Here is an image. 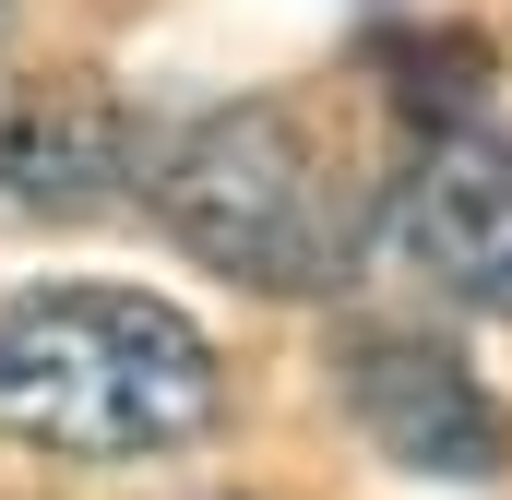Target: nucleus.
I'll use <instances>...</instances> for the list:
<instances>
[{"label": "nucleus", "instance_id": "obj_1", "mask_svg": "<svg viewBox=\"0 0 512 500\" xmlns=\"http://www.w3.org/2000/svg\"><path fill=\"white\" fill-rule=\"evenodd\" d=\"M227 417V358L179 298L24 286L0 298V429L60 465H155Z\"/></svg>", "mask_w": 512, "mask_h": 500}, {"label": "nucleus", "instance_id": "obj_4", "mask_svg": "<svg viewBox=\"0 0 512 500\" xmlns=\"http://www.w3.org/2000/svg\"><path fill=\"white\" fill-rule=\"evenodd\" d=\"M334 393L358 417V441L382 453L393 477H429V489H489L512 465V417L501 393L477 381L465 346L441 334H405V322H358L334 346Z\"/></svg>", "mask_w": 512, "mask_h": 500}, {"label": "nucleus", "instance_id": "obj_2", "mask_svg": "<svg viewBox=\"0 0 512 500\" xmlns=\"http://www.w3.org/2000/svg\"><path fill=\"white\" fill-rule=\"evenodd\" d=\"M143 203L203 274L251 298H346L370 262L358 167L298 120L286 96H227L167 143H143Z\"/></svg>", "mask_w": 512, "mask_h": 500}, {"label": "nucleus", "instance_id": "obj_3", "mask_svg": "<svg viewBox=\"0 0 512 500\" xmlns=\"http://www.w3.org/2000/svg\"><path fill=\"white\" fill-rule=\"evenodd\" d=\"M393 250L429 274V298L512 322V108L441 96L417 120L393 179Z\"/></svg>", "mask_w": 512, "mask_h": 500}, {"label": "nucleus", "instance_id": "obj_5", "mask_svg": "<svg viewBox=\"0 0 512 500\" xmlns=\"http://www.w3.org/2000/svg\"><path fill=\"white\" fill-rule=\"evenodd\" d=\"M0 191L24 215H96L143 191V131L120 120L108 84H36L0 108Z\"/></svg>", "mask_w": 512, "mask_h": 500}]
</instances>
